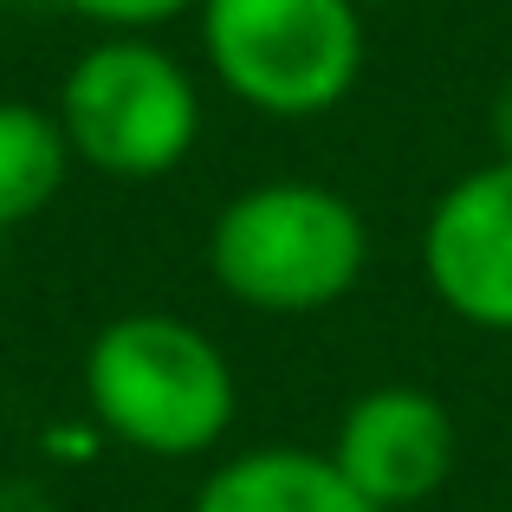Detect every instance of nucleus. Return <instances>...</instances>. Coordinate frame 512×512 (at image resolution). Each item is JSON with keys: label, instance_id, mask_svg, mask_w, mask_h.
Wrapping results in <instances>:
<instances>
[{"label": "nucleus", "instance_id": "nucleus-1", "mask_svg": "<svg viewBox=\"0 0 512 512\" xmlns=\"http://www.w3.org/2000/svg\"><path fill=\"white\" fill-rule=\"evenodd\" d=\"M370 266L357 201L325 182H253L214 214L208 273L247 312L305 318L350 299Z\"/></svg>", "mask_w": 512, "mask_h": 512}, {"label": "nucleus", "instance_id": "nucleus-2", "mask_svg": "<svg viewBox=\"0 0 512 512\" xmlns=\"http://www.w3.org/2000/svg\"><path fill=\"white\" fill-rule=\"evenodd\" d=\"M85 402L111 441L188 461L234 428V370L188 318L124 312L85 350Z\"/></svg>", "mask_w": 512, "mask_h": 512}, {"label": "nucleus", "instance_id": "nucleus-3", "mask_svg": "<svg viewBox=\"0 0 512 512\" xmlns=\"http://www.w3.org/2000/svg\"><path fill=\"white\" fill-rule=\"evenodd\" d=\"M195 20L214 85L279 124L338 111L370 59L357 0H201Z\"/></svg>", "mask_w": 512, "mask_h": 512}, {"label": "nucleus", "instance_id": "nucleus-4", "mask_svg": "<svg viewBox=\"0 0 512 512\" xmlns=\"http://www.w3.org/2000/svg\"><path fill=\"white\" fill-rule=\"evenodd\" d=\"M52 111L72 143V163L117 182H156L182 169L201 137L195 78L150 33H104L98 46H85Z\"/></svg>", "mask_w": 512, "mask_h": 512}, {"label": "nucleus", "instance_id": "nucleus-5", "mask_svg": "<svg viewBox=\"0 0 512 512\" xmlns=\"http://www.w3.org/2000/svg\"><path fill=\"white\" fill-rule=\"evenodd\" d=\"M422 273L474 331H512V156L454 175L422 221Z\"/></svg>", "mask_w": 512, "mask_h": 512}, {"label": "nucleus", "instance_id": "nucleus-6", "mask_svg": "<svg viewBox=\"0 0 512 512\" xmlns=\"http://www.w3.org/2000/svg\"><path fill=\"white\" fill-rule=\"evenodd\" d=\"M454 448H461L454 415L428 389L383 383V389H363L344 409L331 461L344 467V480L376 512H402V506H422L428 493H441V480L454 474Z\"/></svg>", "mask_w": 512, "mask_h": 512}, {"label": "nucleus", "instance_id": "nucleus-7", "mask_svg": "<svg viewBox=\"0 0 512 512\" xmlns=\"http://www.w3.org/2000/svg\"><path fill=\"white\" fill-rule=\"evenodd\" d=\"M188 512H376L331 454L312 448H247L195 487Z\"/></svg>", "mask_w": 512, "mask_h": 512}, {"label": "nucleus", "instance_id": "nucleus-8", "mask_svg": "<svg viewBox=\"0 0 512 512\" xmlns=\"http://www.w3.org/2000/svg\"><path fill=\"white\" fill-rule=\"evenodd\" d=\"M72 169V143L59 130V111L26 98H0V227H20L46 214Z\"/></svg>", "mask_w": 512, "mask_h": 512}, {"label": "nucleus", "instance_id": "nucleus-9", "mask_svg": "<svg viewBox=\"0 0 512 512\" xmlns=\"http://www.w3.org/2000/svg\"><path fill=\"white\" fill-rule=\"evenodd\" d=\"M78 20H91L98 33H156V26L195 13L201 0H65Z\"/></svg>", "mask_w": 512, "mask_h": 512}, {"label": "nucleus", "instance_id": "nucleus-10", "mask_svg": "<svg viewBox=\"0 0 512 512\" xmlns=\"http://www.w3.org/2000/svg\"><path fill=\"white\" fill-rule=\"evenodd\" d=\"M493 143H500V156H512V85L493 98Z\"/></svg>", "mask_w": 512, "mask_h": 512}, {"label": "nucleus", "instance_id": "nucleus-11", "mask_svg": "<svg viewBox=\"0 0 512 512\" xmlns=\"http://www.w3.org/2000/svg\"><path fill=\"white\" fill-rule=\"evenodd\" d=\"M357 7H402V0H357Z\"/></svg>", "mask_w": 512, "mask_h": 512}]
</instances>
